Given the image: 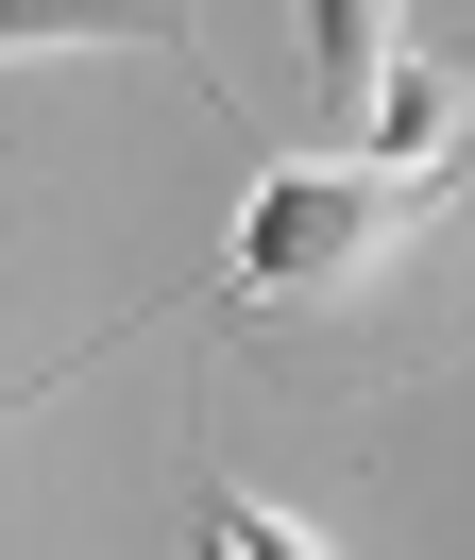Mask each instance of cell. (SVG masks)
Listing matches in <instances>:
<instances>
[{"label": "cell", "mask_w": 475, "mask_h": 560, "mask_svg": "<svg viewBox=\"0 0 475 560\" xmlns=\"http://www.w3.org/2000/svg\"><path fill=\"white\" fill-rule=\"evenodd\" d=\"M204 306H221V340L289 408H373L391 374H441L475 340V171H323V153H271Z\"/></svg>", "instance_id": "6da1fadb"}, {"label": "cell", "mask_w": 475, "mask_h": 560, "mask_svg": "<svg viewBox=\"0 0 475 560\" xmlns=\"http://www.w3.org/2000/svg\"><path fill=\"white\" fill-rule=\"evenodd\" d=\"M391 69H407V18H391V0H305V85H323L339 119L391 103Z\"/></svg>", "instance_id": "7a4b0ae2"}, {"label": "cell", "mask_w": 475, "mask_h": 560, "mask_svg": "<svg viewBox=\"0 0 475 560\" xmlns=\"http://www.w3.org/2000/svg\"><path fill=\"white\" fill-rule=\"evenodd\" d=\"M0 51H187V0H0Z\"/></svg>", "instance_id": "3957f363"}, {"label": "cell", "mask_w": 475, "mask_h": 560, "mask_svg": "<svg viewBox=\"0 0 475 560\" xmlns=\"http://www.w3.org/2000/svg\"><path fill=\"white\" fill-rule=\"evenodd\" d=\"M187 526H204L221 560H323V544H305L289 510H255V492H221V476H187Z\"/></svg>", "instance_id": "277c9868"}]
</instances>
